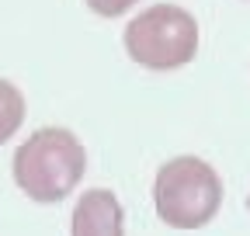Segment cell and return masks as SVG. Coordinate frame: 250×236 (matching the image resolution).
<instances>
[{"instance_id":"obj_1","label":"cell","mask_w":250,"mask_h":236,"mask_svg":"<svg viewBox=\"0 0 250 236\" xmlns=\"http://www.w3.org/2000/svg\"><path fill=\"white\" fill-rule=\"evenodd\" d=\"M87 170V153L83 142L59 125L35 129L14 153V181L31 201H62Z\"/></svg>"},{"instance_id":"obj_2","label":"cell","mask_w":250,"mask_h":236,"mask_svg":"<svg viewBox=\"0 0 250 236\" xmlns=\"http://www.w3.org/2000/svg\"><path fill=\"white\" fill-rule=\"evenodd\" d=\"M153 205L170 229H202L223 205V181L198 157H174L156 170Z\"/></svg>"},{"instance_id":"obj_3","label":"cell","mask_w":250,"mask_h":236,"mask_svg":"<svg viewBox=\"0 0 250 236\" xmlns=\"http://www.w3.org/2000/svg\"><path fill=\"white\" fill-rule=\"evenodd\" d=\"M125 52L146 70H181L198 56V21L177 4H153L125 24Z\"/></svg>"},{"instance_id":"obj_4","label":"cell","mask_w":250,"mask_h":236,"mask_svg":"<svg viewBox=\"0 0 250 236\" xmlns=\"http://www.w3.org/2000/svg\"><path fill=\"white\" fill-rule=\"evenodd\" d=\"M73 236H125L122 201L108 188H90L73 209Z\"/></svg>"},{"instance_id":"obj_5","label":"cell","mask_w":250,"mask_h":236,"mask_svg":"<svg viewBox=\"0 0 250 236\" xmlns=\"http://www.w3.org/2000/svg\"><path fill=\"white\" fill-rule=\"evenodd\" d=\"M24 122V94L11 80L0 77V146L7 139H14V132Z\"/></svg>"},{"instance_id":"obj_6","label":"cell","mask_w":250,"mask_h":236,"mask_svg":"<svg viewBox=\"0 0 250 236\" xmlns=\"http://www.w3.org/2000/svg\"><path fill=\"white\" fill-rule=\"evenodd\" d=\"M139 4V0H87V7L94 14H101V18H118L125 11H132Z\"/></svg>"}]
</instances>
